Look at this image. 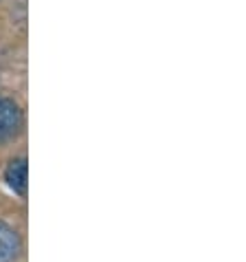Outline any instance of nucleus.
<instances>
[{
    "label": "nucleus",
    "instance_id": "nucleus-1",
    "mask_svg": "<svg viewBox=\"0 0 246 262\" xmlns=\"http://www.w3.org/2000/svg\"><path fill=\"white\" fill-rule=\"evenodd\" d=\"M22 126V111L13 99L0 97V141L11 139Z\"/></svg>",
    "mask_w": 246,
    "mask_h": 262
},
{
    "label": "nucleus",
    "instance_id": "nucleus-2",
    "mask_svg": "<svg viewBox=\"0 0 246 262\" xmlns=\"http://www.w3.org/2000/svg\"><path fill=\"white\" fill-rule=\"evenodd\" d=\"M29 170H27V159L24 157H18V159H11L9 165L5 167V181L7 185L11 187L16 194L20 196H27V185H29Z\"/></svg>",
    "mask_w": 246,
    "mask_h": 262
},
{
    "label": "nucleus",
    "instance_id": "nucleus-3",
    "mask_svg": "<svg viewBox=\"0 0 246 262\" xmlns=\"http://www.w3.org/2000/svg\"><path fill=\"white\" fill-rule=\"evenodd\" d=\"M20 253V238L16 229L0 221V262H16Z\"/></svg>",
    "mask_w": 246,
    "mask_h": 262
}]
</instances>
